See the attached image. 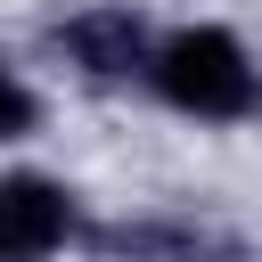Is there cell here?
I'll use <instances>...</instances> for the list:
<instances>
[{"label":"cell","mask_w":262,"mask_h":262,"mask_svg":"<svg viewBox=\"0 0 262 262\" xmlns=\"http://www.w3.org/2000/svg\"><path fill=\"white\" fill-rule=\"evenodd\" d=\"M147 82H156L180 115H205V123H237V115H254V98H262V82H254L246 49H237L221 25L172 33V41L147 57Z\"/></svg>","instance_id":"1"},{"label":"cell","mask_w":262,"mask_h":262,"mask_svg":"<svg viewBox=\"0 0 262 262\" xmlns=\"http://www.w3.org/2000/svg\"><path fill=\"white\" fill-rule=\"evenodd\" d=\"M66 229H74V205L57 180H41V172L0 180V262H41L66 246Z\"/></svg>","instance_id":"2"},{"label":"cell","mask_w":262,"mask_h":262,"mask_svg":"<svg viewBox=\"0 0 262 262\" xmlns=\"http://www.w3.org/2000/svg\"><path fill=\"white\" fill-rule=\"evenodd\" d=\"M74 49L90 57V74H123L139 57V33H131V16H90V25H74Z\"/></svg>","instance_id":"3"},{"label":"cell","mask_w":262,"mask_h":262,"mask_svg":"<svg viewBox=\"0 0 262 262\" xmlns=\"http://www.w3.org/2000/svg\"><path fill=\"white\" fill-rule=\"evenodd\" d=\"M25 123H33V98H25V82L0 66V139H16Z\"/></svg>","instance_id":"4"}]
</instances>
